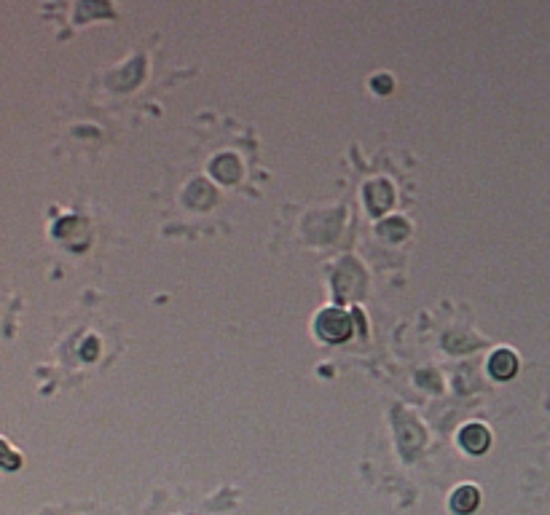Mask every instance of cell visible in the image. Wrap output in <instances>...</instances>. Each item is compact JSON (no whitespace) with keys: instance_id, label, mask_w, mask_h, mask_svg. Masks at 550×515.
I'll use <instances>...</instances> for the list:
<instances>
[{"instance_id":"cell-1","label":"cell","mask_w":550,"mask_h":515,"mask_svg":"<svg viewBox=\"0 0 550 515\" xmlns=\"http://www.w3.org/2000/svg\"><path fill=\"white\" fill-rule=\"evenodd\" d=\"M317 335L328 344H341L351 335V314L341 309H328L317 317Z\"/></svg>"},{"instance_id":"cell-2","label":"cell","mask_w":550,"mask_h":515,"mask_svg":"<svg viewBox=\"0 0 550 515\" xmlns=\"http://www.w3.org/2000/svg\"><path fill=\"white\" fill-rule=\"evenodd\" d=\"M489 443H491V435L483 424H467L459 432V446L467 454H483L489 448Z\"/></svg>"},{"instance_id":"cell-3","label":"cell","mask_w":550,"mask_h":515,"mask_svg":"<svg viewBox=\"0 0 550 515\" xmlns=\"http://www.w3.org/2000/svg\"><path fill=\"white\" fill-rule=\"evenodd\" d=\"M365 201L368 207H370V213L373 215H382L389 210V204H392V185L384 180H376L370 182L365 188Z\"/></svg>"},{"instance_id":"cell-4","label":"cell","mask_w":550,"mask_h":515,"mask_svg":"<svg viewBox=\"0 0 550 515\" xmlns=\"http://www.w3.org/2000/svg\"><path fill=\"white\" fill-rule=\"evenodd\" d=\"M489 370L494 379H513L516 376V370H518V360H516V354L510 352V349H499V352H494L489 360Z\"/></svg>"},{"instance_id":"cell-5","label":"cell","mask_w":550,"mask_h":515,"mask_svg":"<svg viewBox=\"0 0 550 515\" xmlns=\"http://www.w3.org/2000/svg\"><path fill=\"white\" fill-rule=\"evenodd\" d=\"M478 502H481V491L475 486H459L451 494V510L457 515H467L478 507Z\"/></svg>"},{"instance_id":"cell-6","label":"cell","mask_w":550,"mask_h":515,"mask_svg":"<svg viewBox=\"0 0 550 515\" xmlns=\"http://www.w3.org/2000/svg\"><path fill=\"white\" fill-rule=\"evenodd\" d=\"M213 172L223 182H234L239 178V161L234 156H220L217 161H213Z\"/></svg>"},{"instance_id":"cell-7","label":"cell","mask_w":550,"mask_h":515,"mask_svg":"<svg viewBox=\"0 0 550 515\" xmlns=\"http://www.w3.org/2000/svg\"><path fill=\"white\" fill-rule=\"evenodd\" d=\"M379 234L384 236H389V239H403V236H408V226H405V220L403 218H389L384 226H379Z\"/></svg>"},{"instance_id":"cell-8","label":"cell","mask_w":550,"mask_h":515,"mask_svg":"<svg viewBox=\"0 0 550 515\" xmlns=\"http://www.w3.org/2000/svg\"><path fill=\"white\" fill-rule=\"evenodd\" d=\"M370 86L379 91V94H389V91H392V78H389V76H376L373 81H370Z\"/></svg>"},{"instance_id":"cell-9","label":"cell","mask_w":550,"mask_h":515,"mask_svg":"<svg viewBox=\"0 0 550 515\" xmlns=\"http://www.w3.org/2000/svg\"><path fill=\"white\" fill-rule=\"evenodd\" d=\"M86 344H89V349L83 347V357H89V360H92L94 354H97V338H89Z\"/></svg>"}]
</instances>
